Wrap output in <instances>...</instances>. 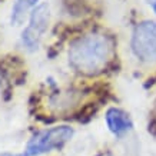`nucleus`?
<instances>
[{
	"mask_svg": "<svg viewBox=\"0 0 156 156\" xmlns=\"http://www.w3.org/2000/svg\"><path fill=\"white\" fill-rule=\"evenodd\" d=\"M110 42L103 34L89 33L76 39L69 49L72 67L85 75H95L103 70L110 59Z\"/></svg>",
	"mask_w": 156,
	"mask_h": 156,
	"instance_id": "obj_1",
	"label": "nucleus"
},
{
	"mask_svg": "<svg viewBox=\"0 0 156 156\" xmlns=\"http://www.w3.org/2000/svg\"><path fill=\"white\" fill-rule=\"evenodd\" d=\"M73 135V129L69 126H56L34 135L29 140L24 149L23 156H37L49 152L55 147H60L69 140Z\"/></svg>",
	"mask_w": 156,
	"mask_h": 156,
	"instance_id": "obj_2",
	"label": "nucleus"
},
{
	"mask_svg": "<svg viewBox=\"0 0 156 156\" xmlns=\"http://www.w3.org/2000/svg\"><path fill=\"white\" fill-rule=\"evenodd\" d=\"M132 49L140 60H156V23L142 22L137 24L132 37Z\"/></svg>",
	"mask_w": 156,
	"mask_h": 156,
	"instance_id": "obj_3",
	"label": "nucleus"
},
{
	"mask_svg": "<svg viewBox=\"0 0 156 156\" xmlns=\"http://www.w3.org/2000/svg\"><path fill=\"white\" fill-rule=\"evenodd\" d=\"M49 20H50V9L46 3L39 5L30 14L29 26L24 29L22 34L23 44L29 49H36L40 43L43 33L48 30Z\"/></svg>",
	"mask_w": 156,
	"mask_h": 156,
	"instance_id": "obj_4",
	"label": "nucleus"
},
{
	"mask_svg": "<svg viewBox=\"0 0 156 156\" xmlns=\"http://www.w3.org/2000/svg\"><path fill=\"white\" fill-rule=\"evenodd\" d=\"M80 102L79 92H60L49 99V105L55 113H66L75 109Z\"/></svg>",
	"mask_w": 156,
	"mask_h": 156,
	"instance_id": "obj_5",
	"label": "nucleus"
},
{
	"mask_svg": "<svg viewBox=\"0 0 156 156\" xmlns=\"http://www.w3.org/2000/svg\"><path fill=\"white\" fill-rule=\"evenodd\" d=\"M106 123H108V128L110 129V132L115 135H122V133L128 132L129 129H132L133 126L129 115L116 108L109 109L106 112Z\"/></svg>",
	"mask_w": 156,
	"mask_h": 156,
	"instance_id": "obj_6",
	"label": "nucleus"
},
{
	"mask_svg": "<svg viewBox=\"0 0 156 156\" xmlns=\"http://www.w3.org/2000/svg\"><path fill=\"white\" fill-rule=\"evenodd\" d=\"M39 0H14L13 7H12V24L17 26V24L23 23L27 12Z\"/></svg>",
	"mask_w": 156,
	"mask_h": 156,
	"instance_id": "obj_7",
	"label": "nucleus"
},
{
	"mask_svg": "<svg viewBox=\"0 0 156 156\" xmlns=\"http://www.w3.org/2000/svg\"><path fill=\"white\" fill-rule=\"evenodd\" d=\"M149 3H151V6H152V9L155 10V13H156V0H151V2H149Z\"/></svg>",
	"mask_w": 156,
	"mask_h": 156,
	"instance_id": "obj_8",
	"label": "nucleus"
},
{
	"mask_svg": "<svg viewBox=\"0 0 156 156\" xmlns=\"http://www.w3.org/2000/svg\"><path fill=\"white\" fill-rule=\"evenodd\" d=\"M3 156H10V155H3Z\"/></svg>",
	"mask_w": 156,
	"mask_h": 156,
	"instance_id": "obj_9",
	"label": "nucleus"
}]
</instances>
